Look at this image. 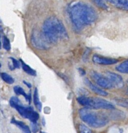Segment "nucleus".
I'll use <instances>...</instances> for the list:
<instances>
[{"instance_id": "a878e982", "label": "nucleus", "mask_w": 128, "mask_h": 133, "mask_svg": "<svg viewBox=\"0 0 128 133\" xmlns=\"http://www.w3.org/2000/svg\"><path fill=\"white\" fill-rule=\"evenodd\" d=\"M126 94L128 96V80L126 82Z\"/></svg>"}, {"instance_id": "ddd939ff", "label": "nucleus", "mask_w": 128, "mask_h": 133, "mask_svg": "<svg viewBox=\"0 0 128 133\" xmlns=\"http://www.w3.org/2000/svg\"><path fill=\"white\" fill-rule=\"evenodd\" d=\"M13 90H14V92H15L16 94L18 95V96H23L29 103H31V94L27 95V94L25 92L24 90H23L21 87H19V86H15V87H14V88H13Z\"/></svg>"}, {"instance_id": "1a4fd4ad", "label": "nucleus", "mask_w": 128, "mask_h": 133, "mask_svg": "<svg viewBox=\"0 0 128 133\" xmlns=\"http://www.w3.org/2000/svg\"><path fill=\"white\" fill-rule=\"evenodd\" d=\"M92 61L95 64L100 65H113L115 64L118 62V60L115 58H108L99 55H94L92 57Z\"/></svg>"}, {"instance_id": "6ab92c4d", "label": "nucleus", "mask_w": 128, "mask_h": 133, "mask_svg": "<svg viewBox=\"0 0 128 133\" xmlns=\"http://www.w3.org/2000/svg\"><path fill=\"white\" fill-rule=\"evenodd\" d=\"M92 1L98 7L102 9V10H108L109 9V6H107L104 0H92Z\"/></svg>"}, {"instance_id": "9b49d317", "label": "nucleus", "mask_w": 128, "mask_h": 133, "mask_svg": "<svg viewBox=\"0 0 128 133\" xmlns=\"http://www.w3.org/2000/svg\"><path fill=\"white\" fill-rule=\"evenodd\" d=\"M106 1L120 10L128 11V0H106Z\"/></svg>"}, {"instance_id": "4be33fe9", "label": "nucleus", "mask_w": 128, "mask_h": 133, "mask_svg": "<svg viewBox=\"0 0 128 133\" xmlns=\"http://www.w3.org/2000/svg\"><path fill=\"white\" fill-rule=\"evenodd\" d=\"M9 103H10V106L14 108L16 105H18V104H20V100L16 97H11V99L9 101Z\"/></svg>"}, {"instance_id": "412c9836", "label": "nucleus", "mask_w": 128, "mask_h": 133, "mask_svg": "<svg viewBox=\"0 0 128 133\" xmlns=\"http://www.w3.org/2000/svg\"><path fill=\"white\" fill-rule=\"evenodd\" d=\"M79 133H94L91 129L83 124L79 125Z\"/></svg>"}, {"instance_id": "f03ea898", "label": "nucleus", "mask_w": 128, "mask_h": 133, "mask_svg": "<svg viewBox=\"0 0 128 133\" xmlns=\"http://www.w3.org/2000/svg\"><path fill=\"white\" fill-rule=\"evenodd\" d=\"M42 33L49 43L57 44L68 38L67 31L59 18L51 16L43 24Z\"/></svg>"}, {"instance_id": "2eb2a0df", "label": "nucleus", "mask_w": 128, "mask_h": 133, "mask_svg": "<svg viewBox=\"0 0 128 133\" xmlns=\"http://www.w3.org/2000/svg\"><path fill=\"white\" fill-rule=\"evenodd\" d=\"M21 63V66H22V69L23 70V71L26 73V74H29L30 75H32V76H35L36 75V71L35 70H34L33 69L31 68L27 64L25 63L22 60H20Z\"/></svg>"}, {"instance_id": "6e6552de", "label": "nucleus", "mask_w": 128, "mask_h": 133, "mask_svg": "<svg viewBox=\"0 0 128 133\" xmlns=\"http://www.w3.org/2000/svg\"><path fill=\"white\" fill-rule=\"evenodd\" d=\"M105 74L109 77L110 80L111 81L114 88H122L124 86V82L122 77L116 73L112 71H107L105 72Z\"/></svg>"}, {"instance_id": "4468645a", "label": "nucleus", "mask_w": 128, "mask_h": 133, "mask_svg": "<svg viewBox=\"0 0 128 133\" xmlns=\"http://www.w3.org/2000/svg\"><path fill=\"white\" fill-rule=\"evenodd\" d=\"M33 102H34V104H35V107H36V109H37L39 111H41L42 106L41 101H40V99H39V92H38L37 88H35V92H34Z\"/></svg>"}, {"instance_id": "0eeeda50", "label": "nucleus", "mask_w": 128, "mask_h": 133, "mask_svg": "<svg viewBox=\"0 0 128 133\" xmlns=\"http://www.w3.org/2000/svg\"><path fill=\"white\" fill-rule=\"evenodd\" d=\"M91 75L92 79L96 82V84L102 88L111 89V88H114L111 81L110 80L109 77L106 74H105V75H104L101 74L94 71L91 72Z\"/></svg>"}, {"instance_id": "f257e3e1", "label": "nucleus", "mask_w": 128, "mask_h": 133, "mask_svg": "<svg viewBox=\"0 0 128 133\" xmlns=\"http://www.w3.org/2000/svg\"><path fill=\"white\" fill-rule=\"evenodd\" d=\"M68 11L73 25L78 30L92 24L98 18L96 10L83 2L73 3L68 6Z\"/></svg>"}, {"instance_id": "a211bd4d", "label": "nucleus", "mask_w": 128, "mask_h": 133, "mask_svg": "<svg viewBox=\"0 0 128 133\" xmlns=\"http://www.w3.org/2000/svg\"><path fill=\"white\" fill-rule=\"evenodd\" d=\"M114 101L118 106L128 109V99L122 98V97L118 98H118H116Z\"/></svg>"}, {"instance_id": "dca6fc26", "label": "nucleus", "mask_w": 128, "mask_h": 133, "mask_svg": "<svg viewBox=\"0 0 128 133\" xmlns=\"http://www.w3.org/2000/svg\"><path fill=\"white\" fill-rule=\"evenodd\" d=\"M116 70L118 72L128 74V60L124 61L122 63L120 64L118 66L116 67Z\"/></svg>"}, {"instance_id": "5701e85b", "label": "nucleus", "mask_w": 128, "mask_h": 133, "mask_svg": "<svg viewBox=\"0 0 128 133\" xmlns=\"http://www.w3.org/2000/svg\"><path fill=\"white\" fill-rule=\"evenodd\" d=\"M12 61V67L14 69H16V68H20V62L19 61H17L16 58H10Z\"/></svg>"}, {"instance_id": "39448f33", "label": "nucleus", "mask_w": 128, "mask_h": 133, "mask_svg": "<svg viewBox=\"0 0 128 133\" xmlns=\"http://www.w3.org/2000/svg\"><path fill=\"white\" fill-rule=\"evenodd\" d=\"M14 108L23 118L28 119L31 123H36L39 119V114L35 112L32 107H23L21 104H18Z\"/></svg>"}, {"instance_id": "20e7f679", "label": "nucleus", "mask_w": 128, "mask_h": 133, "mask_svg": "<svg viewBox=\"0 0 128 133\" xmlns=\"http://www.w3.org/2000/svg\"><path fill=\"white\" fill-rule=\"evenodd\" d=\"M77 100L81 105L91 109L113 110L115 108L113 103L102 98L81 96Z\"/></svg>"}, {"instance_id": "aec40b11", "label": "nucleus", "mask_w": 128, "mask_h": 133, "mask_svg": "<svg viewBox=\"0 0 128 133\" xmlns=\"http://www.w3.org/2000/svg\"><path fill=\"white\" fill-rule=\"evenodd\" d=\"M2 44H3V48L6 51H10V50L11 45H10V40H9V39L8 38L7 36H3Z\"/></svg>"}, {"instance_id": "7ed1b4c3", "label": "nucleus", "mask_w": 128, "mask_h": 133, "mask_svg": "<svg viewBox=\"0 0 128 133\" xmlns=\"http://www.w3.org/2000/svg\"><path fill=\"white\" fill-rule=\"evenodd\" d=\"M80 118L83 122L93 128H101L106 125L109 122L105 114L91 110L88 108H83L79 111Z\"/></svg>"}, {"instance_id": "423d86ee", "label": "nucleus", "mask_w": 128, "mask_h": 133, "mask_svg": "<svg viewBox=\"0 0 128 133\" xmlns=\"http://www.w3.org/2000/svg\"><path fill=\"white\" fill-rule=\"evenodd\" d=\"M31 43L35 48L39 49H47L49 48V42L47 40L43 33L38 31H34L31 35Z\"/></svg>"}, {"instance_id": "393cba45", "label": "nucleus", "mask_w": 128, "mask_h": 133, "mask_svg": "<svg viewBox=\"0 0 128 133\" xmlns=\"http://www.w3.org/2000/svg\"><path fill=\"white\" fill-rule=\"evenodd\" d=\"M23 84H25L26 86H27V87H28V88H31V84H30V83H27V81H23Z\"/></svg>"}, {"instance_id": "bb28decb", "label": "nucleus", "mask_w": 128, "mask_h": 133, "mask_svg": "<svg viewBox=\"0 0 128 133\" xmlns=\"http://www.w3.org/2000/svg\"><path fill=\"white\" fill-rule=\"evenodd\" d=\"M40 133H46V132H43V131H40Z\"/></svg>"}, {"instance_id": "9d476101", "label": "nucleus", "mask_w": 128, "mask_h": 133, "mask_svg": "<svg viewBox=\"0 0 128 133\" xmlns=\"http://www.w3.org/2000/svg\"><path fill=\"white\" fill-rule=\"evenodd\" d=\"M85 84L87 86L88 88L91 90V91L95 93L96 94L99 95L100 96H103V97H105V96H107L108 95V93L106 92V91L104 90L103 88H100L98 86H96V84H94L93 83H92L91 81H90L88 78H85L84 79Z\"/></svg>"}, {"instance_id": "f8f14e48", "label": "nucleus", "mask_w": 128, "mask_h": 133, "mask_svg": "<svg viewBox=\"0 0 128 133\" xmlns=\"http://www.w3.org/2000/svg\"><path fill=\"white\" fill-rule=\"evenodd\" d=\"M11 123L12 124L16 125L18 128L20 129L23 133H31L29 127L27 125H26L23 122H20V121H18L14 119V118H12L11 120Z\"/></svg>"}, {"instance_id": "b1692460", "label": "nucleus", "mask_w": 128, "mask_h": 133, "mask_svg": "<svg viewBox=\"0 0 128 133\" xmlns=\"http://www.w3.org/2000/svg\"><path fill=\"white\" fill-rule=\"evenodd\" d=\"M32 128H33V131L34 133H36L37 132L39 128H38V126H37V124H36V123H32Z\"/></svg>"}, {"instance_id": "f3484780", "label": "nucleus", "mask_w": 128, "mask_h": 133, "mask_svg": "<svg viewBox=\"0 0 128 133\" xmlns=\"http://www.w3.org/2000/svg\"><path fill=\"white\" fill-rule=\"evenodd\" d=\"M1 77L3 79L4 82L9 84H12L14 83V80L9 74H7V73L3 72L1 74Z\"/></svg>"}]
</instances>
